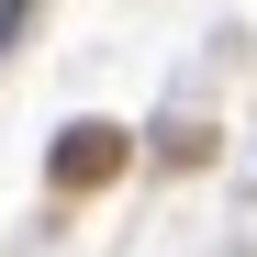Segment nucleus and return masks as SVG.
Instances as JSON below:
<instances>
[{
	"instance_id": "obj_2",
	"label": "nucleus",
	"mask_w": 257,
	"mask_h": 257,
	"mask_svg": "<svg viewBox=\"0 0 257 257\" xmlns=\"http://www.w3.org/2000/svg\"><path fill=\"white\" fill-rule=\"evenodd\" d=\"M12 23H23V0H0V45H12Z\"/></svg>"
},
{
	"instance_id": "obj_1",
	"label": "nucleus",
	"mask_w": 257,
	"mask_h": 257,
	"mask_svg": "<svg viewBox=\"0 0 257 257\" xmlns=\"http://www.w3.org/2000/svg\"><path fill=\"white\" fill-rule=\"evenodd\" d=\"M112 168H123V135H112V123H67L56 157H45V179H56V190H101Z\"/></svg>"
}]
</instances>
